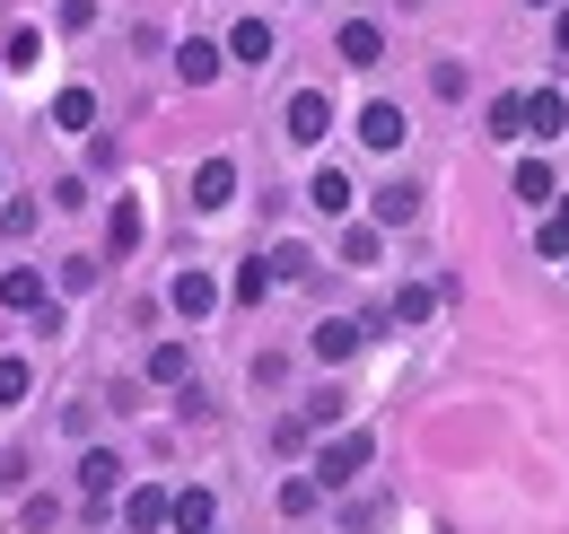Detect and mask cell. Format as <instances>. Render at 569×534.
<instances>
[{"label": "cell", "instance_id": "cell-2", "mask_svg": "<svg viewBox=\"0 0 569 534\" xmlns=\"http://www.w3.org/2000/svg\"><path fill=\"white\" fill-rule=\"evenodd\" d=\"M281 132L298 140V149H316V140L333 132V106H325V88H298V97H289V106H281Z\"/></svg>", "mask_w": 569, "mask_h": 534}, {"label": "cell", "instance_id": "cell-14", "mask_svg": "<svg viewBox=\"0 0 569 534\" xmlns=\"http://www.w3.org/2000/svg\"><path fill=\"white\" fill-rule=\"evenodd\" d=\"M123 526H132V534H158V526H167V491H158V482H141V491L123 500Z\"/></svg>", "mask_w": 569, "mask_h": 534}, {"label": "cell", "instance_id": "cell-27", "mask_svg": "<svg viewBox=\"0 0 569 534\" xmlns=\"http://www.w3.org/2000/svg\"><path fill=\"white\" fill-rule=\"evenodd\" d=\"M377 255H386V246H377V228H351V237H342V264H377Z\"/></svg>", "mask_w": 569, "mask_h": 534}, {"label": "cell", "instance_id": "cell-20", "mask_svg": "<svg viewBox=\"0 0 569 534\" xmlns=\"http://www.w3.org/2000/svg\"><path fill=\"white\" fill-rule=\"evenodd\" d=\"M569 255V194H552L543 201V264H561Z\"/></svg>", "mask_w": 569, "mask_h": 534}, {"label": "cell", "instance_id": "cell-1", "mask_svg": "<svg viewBox=\"0 0 569 534\" xmlns=\"http://www.w3.org/2000/svg\"><path fill=\"white\" fill-rule=\"evenodd\" d=\"M377 456V438L368 429H342V438H325L316 447V491H342V482H359V465Z\"/></svg>", "mask_w": 569, "mask_h": 534}, {"label": "cell", "instance_id": "cell-3", "mask_svg": "<svg viewBox=\"0 0 569 534\" xmlns=\"http://www.w3.org/2000/svg\"><path fill=\"white\" fill-rule=\"evenodd\" d=\"M79 491H88V517H106V500L123 491V456L114 447H88L79 456Z\"/></svg>", "mask_w": 569, "mask_h": 534}, {"label": "cell", "instance_id": "cell-12", "mask_svg": "<svg viewBox=\"0 0 569 534\" xmlns=\"http://www.w3.org/2000/svg\"><path fill=\"white\" fill-rule=\"evenodd\" d=\"M307 201H316L325 219H342V210H351V201H359V185H351V176H342V167H316V185H307Z\"/></svg>", "mask_w": 569, "mask_h": 534}, {"label": "cell", "instance_id": "cell-31", "mask_svg": "<svg viewBox=\"0 0 569 534\" xmlns=\"http://www.w3.org/2000/svg\"><path fill=\"white\" fill-rule=\"evenodd\" d=\"M552 44H561V53H569V9H561V18H552Z\"/></svg>", "mask_w": 569, "mask_h": 534}, {"label": "cell", "instance_id": "cell-7", "mask_svg": "<svg viewBox=\"0 0 569 534\" xmlns=\"http://www.w3.org/2000/svg\"><path fill=\"white\" fill-rule=\"evenodd\" d=\"M211 517H219V500L193 482V491H167V526L176 534H211Z\"/></svg>", "mask_w": 569, "mask_h": 534}, {"label": "cell", "instance_id": "cell-11", "mask_svg": "<svg viewBox=\"0 0 569 534\" xmlns=\"http://www.w3.org/2000/svg\"><path fill=\"white\" fill-rule=\"evenodd\" d=\"M0 307H9V316H36V307H44V271H36V264L0 271Z\"/></svg>", "mask_w": 569, "mask_h": 534}, {"label": "cell", "instance_id": "cell-17", "mask_svg": "<svg viewBox=\"0 0 569 534\" xmlns=\"http://www.w3.org/2000/svg\"><path fill=\"white\" fill-rule=\"evenodd\" d=\"M421 219V185H386L377 194V228H412Z\"/></svg>", "mask_w": 569, "mask_h": 534}, {"label": "cell", "instance_id": "cell-26", "mask_svg": "<svg viewBox=\"0 0 569 534\" xmlns=\"http://www.w3.org/2000/svg\"><path fill=\"white\" fill-rule=\"evenodd\" d=\"M27 386H36V368L27 359H0V403H27Z\"/></svg>", "mask_w": 569, "mask_h": 534}, {"label": "cell", "instance_id": "cell-19", "mask_svg": "<svg viewBox=\"0 0 569 534\" xmlns=\"http://www.w3.org/2000/svg\"><path fill=\"white\" fill-rule=\"evenodd\" d=\"M184 368H193L184 342H158V350H149V386H184Z\"/></svg>", "mask_w": 569, "mask_h": 534}, {"label": "cell", "instance_id": "cell-32", "mask_svg": "<svg viewBox=\"0 0 569 534\" xmlns=\"http://www.w3.org/2000/svg\"><path fill=\"white\" fill-rule=\"evenodd\" d=\"M535 9H552V0H535Z\"/></svg>", "mask_w": 569, "mask_h": 534}, {"label": "cell", "instance_id": "cell-8", "mask_svg": "<svg viewBox=\"0 0 569 534\" xmlns=\"http://www.w3.org/2000/svg\"><path fill=\"white\" fill-rule=\"evenodd\" d=\"M219 62H228V53H219L211 36H184V44H176V79H184V88H211Z\"/></svg>", "mask_w": 569, "mask_h": 534}, {"label": "cell", "instance_id": "cell-25", "mask_svg": "<svg viewBox=\"0 0 569 534\" xmlns=\"http://www.w3.org/2000/svg\"><path fill=\"white\" fill-rule=\"evenodd\" d=\"M429 307H438V289H421V280H412V289H395V316H403V325H421Z\"/></svg>", "mask_w": 569, "mask_h": 534}, {"label": "cell", "instance_id": "cell-23", "mask_svg": "<svg viewBox=\"0 0 569 534\" xmlns=\"http://www.w3.org/2000/svg\"><path fill=\"white\" fill-rule=\"evenodd\" d=\"M263 289H272V264H246L237 280H228V298H237V307H263Z\"/></svg>", "mask_w": 569, "mask_h": 534}, {"label": "cell", "instance_id": "cell-21", "mask_svg": "<svg viewBox=\"0 0 569 534\" xmlns=\"http://www.w3.org/2000/svg\"><path fill=\"white\" fill-rule=\"evenodd\" d=\"M53 123H62V132H88V123H97V97H88V88H62V97H53Z\"/></svg>", "mask_w": 569, "mask_h": 534}, {"label": "cell", "instance_id": "cell-6", "mask_svg": "<svg viewBox=\"0 0 569 534\" xmlns=\"http://www.w3.org/2000/svg\"><path fill=\"white\" fill-rule=\"evenodd\" d=\"M167 307H176L184 325H202V316L219 307V280H211V271H176V289H167Z\"/></svg>", "mask_w": 569, "mask_h": 534}, {"label": "cell", "instance_id": "cell-30", "mask_svg": "<svg viewBox=\"0 0 569 534\" xmlns=\"http://www.w3.org/2000/svg\"><path fill=\"white\" fill-rule=\"evenodd\" d=\"M97 271H106L97 255H79V264H62V289H97Z\"/></svg>", "mask_w": 569, "mask_h": 534}, {"label": "cell", "instance_id": "cell-33", "mask_svg": "<svg viewBox=\"0 0 569 534\" xmlns=\"http://www.w3.org/2000/svg\"><path fill=\"white\" fill-rule=\"evenodd\" d=\"M561 264H569V255H561Z\"/></svg>", "mask_w": 569, "mask_h": 534}, {"label": "cell", "instance_id": "cell-29", "mask_svg": "<svg viewBox=\"0 0 569 534\" xmlns=\"http://www.w3.org/2000/svg\"><path fill=\"white\" fill-rule=\"evenodd\" d=\"M307 264H316L307 246H281V255H272V280H307Z\"/></svg>", "mask_w": 569, "mask_h": 534}, {"label": "cell", "instance_id": "cell-22", "mask_svg": "<svg viewBox=\"0 0 569 534\" xmlns=\"http://www.w3.org/2000/svg\"><path fill=\"white\" fill-rule=\"evenodd\" d=\"M491 140H526V106L517 97H491V123H482Z\"/></svg>", "mask_w": 569, "mask_h": 534}, {"label": "cell", "instance_id": "cell-18", "mask_svg": "<svg viewBox=\"0 0 569 534\" xmlns=\"http://www.w3.org/2000/svg\"><path fill=\"white\" fill-rule=\"evenodd\" d=\"M141 246V201H114L106 210V255H132Z\"/></svg>", "mask_w": 569, "mask_h": 534}, {"label": "cell", "instance_id": "cell-28", "mask_svg": "<svg viewBox=\"0 0 569 534\" xmlns=\"http://www.w3.org/2000/svg\"><path fill=\"white\" fill-rule=\"evenodd\" d=\"M316 500H325V491H316V482H281V517H307V508H316Z\"/></svg>", "mask_w": 569, "mask_h": 534}, {"label": "cell", "instance_id": "cell-9", "mask_svg": "<svg viewBox=\"0 0 569 534\" xmlns=\"http://www.w3.org/2000/svg\"><path fill=\"white\" fill-rule=\"evenodd\" d=\"M403 132H412V123H403V106H386V97H377V106H359V140H368V149H403Z\"/></svg>", "mask_w": 569, "mask_h": 534}, {"label": "cell", "instance_id": "cell-10", "mask_svg": "<svg viewBox=\"0 0 569 534\" xmlns=\"http://www.w3.org/2000/svg\"><path fill=\"white\" fill-rule=\"evenodd\" d=\"M333 53H342V62H351V70H377V62H386V36H377L368 18H351V27L333 36Z\"/></svg>", "mask_w": 569, "mask_h": 534}, {"label": "cell", "instance_id": "cell-4", "mask_svg": "<svg viewBox=\"0 0 569 534\" xmlns=\"http://www.w3.org/2000/svg\"><path fill=\"white\" fill-rule=\"evenodd\" d=\"M517 106H526V140H561L569 132V97L561 88H526Z\"/></svg>", "mask_w": 569, "mask_h": 534}, {"label": "cell", "instance_id": "cell-16", "mask_svg": "<svg viewBox=\"0 0 569 534\" xmlns=\"http://www.w3.org/2000/svg\"><path fill=\"white\" fill-rule=\"evenodd\" d=\"M508 194H517V201H535V210H543V201L561 194V185H552V167H543V158H517V176H508Z\"/></svg>", "mask_w": 569, "mask_h": 534}, {"label": "cell", "instance_id": "cell-13", "mask_svg": "<svg viewBox=\"0 0 569 534\" xmlns=\"http://www.w3.org/2000/svg\"><path fill=\"white\" fill-rule=\"evenodd\" d=\"M307 350H316V359H351V350H359V325H351V316H325V325L307 334Z\"/></svg>", "mask_w": 569, "mask_h": 534}, {"label": "cell", "instance_id": "cell-15", "mask_svg": "<svg viewBox=\"0 0 569 534\" xmlns=\"http://www.w3.org/2000/svg\"><path fill=\"white\" fill-rule=\"evenodd\" d=\"M219 53H237V62H272V27H263V18H237V36H228V44H219Z\"/></svg>", "mask_w": 569, "mask_h": 534}, {"label": "cell", "instance_id": "cell-24", "mask_svg": "<svg viewBox=\"0 0 569 534\" xmlns=\"http://www.w3.org/2000/svg\"><path fill=\"white\" fill-rule=\"evenodd\" d=\"M44 62V36H36V27H18V36H9V70H36Z\"/></svg>", "mask_w": 569, "mask_h": 534}, {"label": "cell", "instance_id": "cell-5", "mask_svg": "<svg viewBox=\"0 0 569 534\" xmlns=\"http://www.w3.org/2000/svg\"><path fill=\"white\" fill-rule=\"evenodd\" d=\"M237 201V158H202L193 167V210H228Z\"/></svg>", "mask_w": 569, "mask_h": 534}, {"label": "cell", "instance_id": "cell-34", "mask_svg": "<svg viewBox=\"0 0 569 534\" xmlns=\"http://www.w3.org/2000/svg\"><path fill=\"white\" fill-rule=\"evenodd\" d=\"M211 534H219V526H211Z\"/></svg>", "mask_w": 569, "mask_h": 534}]
</instances>
